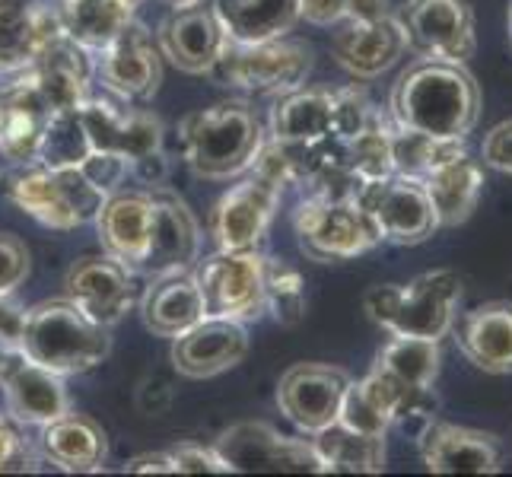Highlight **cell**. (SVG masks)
I'll return each mask as SVG.
<instances>
[{
  "mask_svg": "<svg viewBox=\"0 0 512 477\" xmlns=\"http://www.w3.org/2000/svg\"><path fill=\"white\" fill-rule=\"evenodd\" d=\"M264 131L252 105L220 102L191 112L179 125L182 156L201 179H233L249 172L264 147Z\"/></svg>",
  "mask_w": 512,
  "mask_h": 477,
  "instance_id": "cell-2",
  "label": "cell"
},
{
  "mask_svg": "<svg viewBox=\"0 0 512 477\" xmlns=\"http://www.w3.org/2000/svg\"><path fill=\"white\" fill-rule=\"evenodd\" d=\"M398 20L408 48L423 61L468 64L478 48V29L468 0H408Z\"/></svg>",
  "mask_w": 512,
  "mask_h": 477,
  "instance_id": "cell-9",
  "label": "cell"
},
{
  "mask_svg": "<svg viewBox=\"0 0 512 477\" xmlns=\"http://www.w3.org/2000/svg\"><path fill=\"white\" fill-rule=\"evenodd\" d=\"M360 382L366 388V395L382 408L388 423L398 427L404 436H411L414 443H420L423 433L436 423L439 398H436L433 385H411V382L398 379L395 373H388V369H382L376 363Z\"/></svg>",
  "mask_w": 512,
  "mask_h": 477,
  "instance_id": "cell-29",
  "label": "cell"
},
{
  "mask_svg": "<svg viewBox=\"0 0 512 477\" xmlns=\"http://www.w3.org/2000/svg\"><path fill=\"white\" fill-rule=\"evenodd\" d=\"M166 4L175 10V7H191V4H201V0H166Z\"/></svg>",
  "mask_w": 512,
  "mask_h": 477,
  "instance_id": "cell-52",
  "label": "cell"
},
{
  "mask_svg": "<svg viewBox=\"0 0 512 477\" xmlns=\"http://www.w3.org/2000/svg\"><path fill=\"white\" fill-rule=\"evenodd\" d=\"M509 39H512V4H509Z\"/></svg>",
  "mask_w": 512,
  "mask_h": 477,
  "instance_id": "cell-53",
  "label": "cell"
},
{
  "mask_svg": "<svg viewBox=\"0 0 512 477\" xmlns=\"http://www.w3.org/2000/svg\"><path fill=\"white\" fill-rule=\"evenodd\" d=\"M61 35V0H0V80L26 70Z\"/></svg>",
  "mask_w": 512,
  "mask_h": 477,
  "instance_id": "cell-22",
  "label": "cell"
},
{
  "mask_svg": "<svg viewBox=\"0 0 512 477\" xmlns=\"http://www.w3.org/2000/svg\"><path fill=\"white\" fill-rule=\"evenodd\" d=\"M458 350L465 360L487 376H512V303L493 299L462 315L452 325Z\"/></svg>",
  "mask_w": 512,
  "mask_h": 477,
  "instance_id": "cell-27",
  "label": "cell"
},
{
  "mask_svg": "<svg viewBox=\"0 0 512 477\" xmlns=\"http://www.w3.org/2000/svg\"><path fill=\"white\" fill-rule=\"evenodd\" d=\"M249 353V331L233 318L204 315L172 338V366L188 379H210L233 369Z\"/></svg>",
  "mask_w": 512,
  "mask_h": 477,
  "instance_id": "cell-21",
  "label": "cell"
},
{
  "mask_svg": "<svg viewBox=\"0 0 512 477\" xmlns=\"http://www.w3.org/2000/svg\"><path fill=\"white\" fill-rule=\"evenodd\" d=\"M229 471H312L322 474V462L309 439L280 436L271 423H236L217 446Z\"/></svg>",
  "mask_w": 512,
  "mask_h": 477,
  "instance_id": "cell-16",
  "label": "cell"
},
{
  "mask_svg": "<svg viewBox=\"0 0 512 477\" xmlns=\"http://www.w3.org/2000/svg\"><path fill=\"white\" fill-rule=\"evenodd\" d=\"M388 13H395L392 0H347V20L344 23H373Z\"/></svg>",
  "mask_w": 512,
  "mask_h": 477,
  "instance_id": "cell-50",
  "label": "cell"
},
{
  "mask_svg": "<svg viewBox=\"0 0 512 477\" xmlns=\"http://www.w3.org/2000/svg\"><path fill=\"white\" fill-rule=\"evenodd\" d=\"M376 121H379V112L373 109V102L366 99L363 90H357V86L334 90V137L353 140L369 125H376Z\"/></svg>",
  "mask_w": 512,
  "mask_h": 477,
  "instance_id": "cell-42",
  "label": "cell"
},
{
  "mask_svg": "<svg viewBox=\"0 0 512 477\" xmlns=\"http://www.w3.org/2000/svg\"><path fill=\"white\" fill-rule=\"evenodd\" d=\"M64 296L77 303L93 322L112 328L137 303V274L112 255H83L70 264L64 277Z\"/></svg>",
  "mask_w": 512,
  "mask_h": 477,
  "instance_id": "cell-13",
  "label": "cell"
},
{
  "mask_svg": "<svg viewBox=\"0 0 512 477\" xmlns=\"http://www.w3.org/2000/svg\"><path fill=\"white\" fill-rule=\"evenodd\" d=\"M16 77H23L32 90L39 93V99L48 109L58 115L86 102L90 83L96 77V61H93V51H86L74 39L61 35V39L45 45L39 55H35V61L26 70H20Z\"/></svg>",
  "mask_w": 512,
  "mask_h": 477,
  "instance_id": "cell-18",
  "label": "cell"
},
{
  "mask_svg": "<svg viewBox=\"0 0 512 477\" xmlns=\"http://www.w3.org/2000/svg\"><path fill=\"white\" fill-rule=\"evenodd\" d=\"M388 137H392L395 175H404V179L423 182L436 169H443V166L455 163V159L468 156L465 137H433V134H423V131L398 128V125H392Z\"/></svg>",
  "mask_w": 512,
  "mask_h": 477,
  "instance_id": "cell-35",
  "label": "cell"
},
{
  "mask_svg": "<svg viewBox=\"0 0 512 477\" xmlns=\"http://www.w3.org/2000/svg\"><path fill=\"white\" fill-rule=\"evenodd\" d=\"M80 118L86 137H90V147L99 153L125 156L131 169L163 147V121L112 93L86 96V102L80 105Z\"/></svg>",
  "mask_w": 512,
  "mask_h": 477,
  "instance_id": "cell-10",
  "label": "cell"
},
{
  "mask_svg": "<svg viewBox=\"0 0 512 477\" xmlns=\"http://www.w3.org/2000/svg\"><path fill=\"white\" fill-rule=\"evenodd\" d=\"M172 468L175 474H229L226 462L214 446H201V443H182L169 449Z\"/></svg>",
  "mask_w": 512,
  "mask_h": 477,
  "instance_id": "cell-45",
  "label": "cell"
},
{
  "mask_svg": "<svg viewBox=\"0 0 512 477\" xmlns=\"http://www.w3.org/2000/svg\"><path fill=\"white\" fill-rule=\"evenodd\" d=\"M125 4H131V7H140V4H144V0H125Z\"/></svg>",
  "mask_w": 512,
  "mask_h": 477,
  "instance_id": "cell-54",
  "label": "cell"
},
{
  "mask_svg": "<svg viewBox=\"0 0 512 477\" xmlns=\"http://www.w3.org/2000/svg\"><path fill=\"white\" fill-rule=\"evenodd\" d=\"M293 229L303 255L322 264L350 261L382 245L376 220L357 201L319 198V194H309L296 207Z\"/></svg>",
  "mask_w": 512,
  "mask_h": 477,
  "instance_id": "cell-7",
  "label": "cell"
},
{
  "mask_svg": "<svg viewBox=\"0 0 512 477\" xmlns=\"http://www.w3.org/2000/svg\"><path fill=\"white\" fill-rule=\"evenodd\" d=\"M312 449L322 462V474H379L385 471V436H366L341 427L338 420L312 433Z\"/></svg>",
  "mask_w": 512,
  "mask_h": 477,
  "instance_id": "cell-33",
  "label": "cell"
},
{
  "mask_svg": "<svg viewBox=\"0 0 512 477\" xmlns=\"http://www.w3.org/2000/svg\"><path fill=\"white\" fill-rule=\"evenodd\" d=\"M392 125H385L379 118L376 125H369L363 134L347 140V153H350V172L357 175L360 182H382L395 175L392 163V137H388Z\"/></svg>",
  "mask_w": 512,
  "mask_h": 477,
  "instance_id": "cell-40",
  "label": "cell"
},
{
  "mask_svg": "<svg viewBox=\"0 0 512 477\" xmlns=\"http://www.w3.org/2000/svg\"><path fill=\"white\" fill-rule=\"evenodd\" d=\"M439 363H443L439 341L408 338V334H392L388 344H382V350L376 353V366L388 369V373H395L411 385H436Z\"/></svg>",
  "mask_w": 512,
  "mask_h": 477,
  "instance_id": "cell-37",
  "label": "cell"
},
{
  "mask_svg": "<svg viewBox=\"0 0 512 477\" xmlns=\"http://www.w3.org/2000/svg\"><path fill=\"white\" fill-rule=\"evenodd\" d=\"M271 137L287 144L334 137V93L322 86H296L277 96L271 109Z\"/></svg>",
  "mask_w": 512,
  "mask_h": 477,
  "instance_id": "cell-32",
  "label": "cell"
},
{
  "mask_svg": "<svg viewBox=\"0 0 512 477\" xmlns=\"http://www.w3.org/2000/svg\"><path fill=\"white\" fill-rule=\"evenodd\" d=\"M299 20L312 26H341L347 20V0H299Z\"/></svg>",
  "mask_w": 512,
  "mask_h": 477,
  "instance_id": "cell-48",
  "label": "cell"
},
{
  "mask_svg": "<svg viewBox=\"0 0 512 477\" xmlns=\"http://www.w3.org/2000/svg\"><path fill=\"white\" fill-rule=\"evenodd\" d=\"M423 188L430 194L439 229L462 226L481 201L484 172L471 156H462V159H455V163L436 169L433 175H427V179H423Z\"/></svg>",
  "mask_w": 512,
  "mask_h": 477,
  "instance_id": "cell-34",
  "label": "cell"
},
{
  "mask_svg": "<svg viewBox=\"0 0 512 477\" xmlns=\"http://www.w3.org/2000/svg\"><path fill=\"white\" fill-rule=\"evenodd\" d=\"M83 175L90 179L102 194H115L121 188V182L128 179V172H131V163L125 156H115V153H99L93 150L90 156L80 163Z\"/></svg>",
  "mask_w": 512,
  "mask_h": 477,
  "instance_id": "cell-44",
  "label": "cell"
},
{
  "mask_svg": "<svg viewBox=\"0 0 512 477\" xmlns=\"http://www.w3.org/2000/svg\"><path fill=\"white\" fill-rule=\"evenodd\" d=\"M350 376L328 363H296L277 385V404L284 417L303 433H319L338 420L341 398Z\"/></svg>",
  "mask_w": 512,
  "mask_h": 477,
  "instance_id": "cell-17",
  "label": "cell"
},
{
  "mask_svg": "<svg viewBox=\"0 0 512 477\" xmlns=\"http://www.w3.org/2000/svg\"><path fill=\"white\" fill-rule=\"evenodd\" d=\"M48 105L23 77H10L0 86V156L13 166H26L39 159L42 137L51 121Z\"/></svg>",
  "mask_w": 512,
  "mask_h": 477,
  "instance_id": "cell-28",
  "label": "cell"
},
{
  "mask_svg": "<svg viewBox=\"0 0 512 477\" xmlns=\"http://www.w3.org/2000/svg\"><path fill=\"white\" fill-rule=\"evenodd\" d=\"M39 465H45L39 446L26 443L23 433H20V423H16L13 417L0 414V474L35 471Z\"/></svg>",
  "mask_w": 512,
  "mask_h": 477,
  "instance_id": "cell-43",
  "label": "cell"
},
{
  "mask_svg": "<svg viewBox=\"0 0 512 477\" xmlns=\"http://www.w3.org/2000/svg\"><path fill=\"white\" fill-rule=\"evenodd\" d=\"M39 446L45 465L67 471V474H93L102 471L105 458H109V436L93 417L64 411L61 417L48 420L39 427Z\"/></svg>",
  "mask_w": 512,
  "mask_h": 477,
  "instance_id": "cell-26",
  "label": "cell"
},
{
  "mask_svg": "<svg viewBox=\"0 0 512 477\" xmlns=\"http://www.w3.org/2000/svg\"><path fill=\"white\" fill-rule=\"evenodd\" d=\"M61 379L64 376L26 357L20 344L0 350V392L7 401V414L16 423L42 427V423L61 417L70 408Z\"/></svg>",
  "mask_w": 512,
  "mask_h": 477,
  "instance_id": "cell-15",
  "label": "cell"
},
{
  "mask_svg": "<svg viewBox=\"0 0 512 477\" xmlns=\"http://www.w3.org/2000/svg\"><path fill=\"white\" fill-rule=\"evenodd\" d=\"M462 277L449 268L423 271L408 284H379L363 296V309L388 334L443 341L458 318Z\"/></svg>",
  "mask_w": 512,
  "mask_h": 477,
  "instance_id": "cell-4",
  "label": "cell"
},
{
  "mask_svg": "<svg viewBox=\"0 0 512 477\" xmlns=\"http://www.w3.org/2000/svg\"><path fill=\"white\" fill-rule=\"evenodd\" d=\"M23 318H26V309H23L20 303H16L13 293L0 296V350L20 344Z\"/></svg>",
  "mask_w": 512,
  "mask_h": 477,
  "instance_id": "cell-49",
  "label": "cell"
},
{
  "mask_svg": "<svg viewBox=\"0 0 512 477\" xmlns=\"http://www.w3.org/2000/svg\"><path fill=\"white\" fill-rule=\"evenodd\" d=\"M150 198H153V223H150L147 255L144 264H140V277L191 271L201 252L198 220H194L182 198H175L172 191L160 185H150Z\"/></svg>",
  "mask_w": 512,
  "mask_h": 477,
  "instance_id": "cell-19",
  "label": "cell"
},
{
  "mask_svg": "<svg viewBox=\"0 0 512 477\" xmlns=\"http://www.w3.org/2000/svg\"><path fill=\"white\" fill-rule=\"evenodd\" d=\"M7 191L23 214L61 233L93 223L109 198L86 179L80 166H45L42 159L16 166Z\"/></svg>",
  "mask_w": 512,
  "mask_h": 477,
  "instance_id": "cell-5",
  "label": "cell"
},
{
  "mask_svg": "<svg viewBox=\"0 0 512 477\" xmlns=\"http://www.w3.org/2000/svg\"><path fill=\"white\" fill-rule=\"evenodd\" d=\"M280 194H284V188H277L258 172H252L249 179L229 188L217 201L214 214H210V236H214L217 249L226 252L258 249L277 214Z\"/></svg>",
  "mask_w": 512,
  "mask_h": 477,
  "instance_id": "cell-14",
  "label": "cell"
},
{
  "mask_svg": "<svg viewBox=\"0 0 512 477\" xmlns=\"http://www.w3.org/2000/svg\"><path fill=\"white\" fill-rule=\"evenodd\" d=\"M140 315L156 338H175L204 318V299L191 271H172L150 277V287L140 296Z\"/></svg>",
  "mask_w": 512,
  "mask_h": 477,
  "instance_id": "cell-30",
  "label": "cell"
},
{
  "mask_svg": "<svg viewBox=\"0 0 512 477\" xmlns=\"http://www.w3.org/2000/svg\"><path fill=\"white\" fill-rule=\"evenodd\" d=\"M134 10L137 7L125 4V0H61L67 39H74L93 55L134 20Z\"/></svg>",
  "mask_w": 512,
  "mask_h": 477,
  "instance_id": "cell-36",
  "label": "cell"
},
{
  "mask_svg": "<svg viewBox=\"0 0 512 477\" xmlns=\"http://www.w3.org/2000/svg\"><path fill=\"white\" fill-rule=\"evenodd\" d=\"M417 446L430 474H497L503 468L500 443L484 430L436 420Z\"/></svg>",
  "mask_w": 512,
  "mask_h": 477,
  "instance_id": "cell-25",
  "label": "cell"
},
{
  "mask_svg": "<svg viewBox=\"0 0 512 477\" xmlns=\"http://www.w3.org/2000/svg\"><path fill=\"white\" fill-rule=\"evenodd\" d=\"M392 125L433 137H468L481 115V90L465 64L420 61L392 90Z\"/></svg>",
  "mask_w": 512,
  "mask_h": 477,
  "instance_id": "cell-1",
  "label": "cell"
},
{
  "mask_svg": "<svg viewBox=\"0 0 512 477\" xmlns=\"http://www.w3.org/2000/svg\"><path fill=\"white\" fill-rule=\"evenodd\" d=\"M338 423L347 430H357L366 436H385L392 430V423L382 414V408L366 395L363 382H353L347 385V392L341 398V408H338Z\"/></svg>",
  "mask_w": 512,
  "mask_h": 477,
  "instance_id": "cell-41",
  "label": "cell"
},
{
  "mask_svg": "<svg viewBox=\"0 0 512 477\" xmlns=\"http://www.w3.org/2000/svg\"><path fill=\"white\" fill-rule=\"evenodd\" d=\"M357 204L376 220L382 242L420 245L439 229L427 188L417 179H404V175H392V179L382 182H363L357 191Z\"/></svg>",
  "mask_w": 512,
  "mask_h": 477,
  "instance_id": "cell-12",
  "label": "cell"
},
{
  "mask_svg": "<svg viewBox=\"0 0 512 477\" xmlns=\"http://www.w3.org/2000/svg\"><path fill=\"white\" fill-rule=\"evenodd\" d=\"M312 70V48L296 39L242 45L226 39L210 77L245 96H284L303 86Z\"/></svg>",
  "mask_w": 512,
  "mask_h": 477,
  "instance_id": "cell-6",
  "label": "cell"
},
{
  "mask_svg": "<svg viewBox=\"0 0 512 477\" xmlns=\"http://www.w3.org/2000/svg\"><path fill=\"white\" fill-rule=\"evenodd\" d=\"M408 51V35L398 13H388L373 23H341L331 39V55L350 77L373 80Z\"/></svg>",
  "mask_w": 512,
  "mask_h": 477,
  "instance_id": "cell-23",
  "label": "cell"
},
{
  "mask_svg": "<svg viewBox=\"0 0 512 477\" xmlns=\"http://www.w3.org/2000/svg\"><path fill=\"white\" fill-rule=\"evenodd\" d=\"M90 153H93V147H90V137H86V128H83L80 105L77 109L51 115L48 131L42 137V150H39V159L45 166H80Z\"/></svg>",
  "mask_w": 512,
  "mask_h": 477,
  "instance_id": "cell-39",
  "label": "cell"
},
{
  "mask_svg": "<svg viewBox=\"0 0 512 477\" xmlns=\"http://www.w3.org/2000/svg\"><path fill=\"white\" fill-rule=\"evenodd\" d=\"M29 277V249L23 239L0 233V296L13 293Z\"/></svg>",
  "mask_w": 512,
  "mask_h": 477,
  "instance_id": "cell-46",
  "label": "cell"
},
{
  "mask_svg": "<svg viewBox=\"0 0 512 477\" xmlns=\"http://www.w3.org/2000/svg\"><path fill=\"white\" fill-rule=\"evenodd\" d=\"M96 229H99V242L102 252L118 258L125 268H131L140 277V264L147 255V242H150V223H153V198L150 188L147 191H125L118 188L109 194L96 214Z\"/></svg>",
  "mask_w": 512,
  "mask_h": 477,
  "instance_id": "cell-24",
  "label": "cell"
},
{
  "mask_svg": "<svg viewBox=\"0 0 512 477\" xmlns=\"http://www.w3.org/2000/svg\"><path fill=\"white\" fill-rule=\"evenodd\" d=\"M264 306L287 328L306 315V280L284 258H264Z\"/></svg>",
  "mask_w": 512,
  "mask_h": 477,
  "instance_id": "cell-38",
  "label": "cell"
},
{
  "mask_svg": "<svg viewBox=\"0 0 512 477\" xmlns=\"http://www.w3.org/2000/svg\"><path fill=\"white\" fill-rule=\"evenodd\" d=\"M125 471L131 474H175L169 452H150V455H137L125 465Z\"/></svg>",
  "mask_w": 512,
  "mask_h": 477,
  "instance_id": "cell-51",
  "label": "cell"
},
{
  "mask_svg": "<svg viewBox=\"0 0 512 477\" xmlns=\"http://www.w3.org/2000/svg\"><path fill=\"white\" fill-rule=\"evenodd\" d=\"M194 280L204 299V315L233 318V322H258L268 312L264 306V255L258 249L226 252L204 258L194 268Z\"/></svg>",
  "mask_w": 512,
  "mask_h": 477,
  "instance_id": "cell-8",
  "label": "cell"
},
{
  "mask_svg": "<svg viewBox=\"0 0 512 477\" xmlns=\"http://www.w3.org/2000/svg\"><path fill=\"white\" fill-rule=\"evenodd\" d=\"M481 156H484V166L497 169L503 175H512V118L500 121V125H493L487 131Z\"/></svg>",
  "mask_w": 512,
  "mask_h": 477,
  "instance_id": "cell-47",
  "label": "cell"
},
{
  "mask_svg": "<svg viewBox=\"0 0 512 477\" xmlns=\"http://www.w3.org/2000/svg\"><path fill=\"white\" fill-rule=\"evenodd\" d=\"M226 39L258 45L284 35L299 23V0H210Z\"/></svg>",
  "mask_w": 512,
  "mask_h": 477,
  "instance_id": "cell-31",
  "label": "cell"
},
{
  "mask_svg": "<svg viewBox=\"0 0 512 477\" xmlns=\"http://www.w3.org/2000/svg\"><path fill=\"white\" fill-rule=\"evenodd\" d=\"M156 45H160L163 58L179 67L182 74H210V67L217 64L220 51L226 45L223 23L210 0L191 7H175L156 32Z\"/></svg>",
  "mask_w": 512,
  "mask_h": 477,
  "instance_id": "cell-20",
  "label": "cell"
},
{
  "mask_svg": "<svg viewBox=\"0 0 512 477\" xmlns=\"http://www.w3.org/2000/svg\"><path fill=\"white\" fill-rule=\"evenodd\" d=\"M20 347L26 357L58 376H80L96 369L112 350L109 328L93 322L70 299H45L26 309Z\"/></svg>",
  "mask_w": 512,
  "mask_h": 477,
  "instance_id": "cell-3",
  "label": "cell"
},
{
  "mask_svg": "<svg viewBox=\"0 0 512 477\" xmlns=\"http://www.w3.org/2000/svg\"><path fill=\"white\" fill-rule=\"evenodd\" d=\"M93 61L102 90L134 105L150 102L163 83V51L140 20H131Z\"/></svg>",
  "mask_w": 512,
  "mask_h": 477,
  "instance_id": "cell-11",
  "label": "cell"
}]
</instances>
